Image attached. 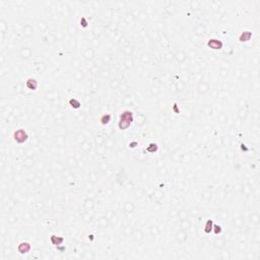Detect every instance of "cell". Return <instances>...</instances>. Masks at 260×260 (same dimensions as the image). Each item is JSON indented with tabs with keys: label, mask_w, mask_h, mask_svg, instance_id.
<instances>
[{
	"label": "cell",
	"mask_w": 260,
	"mask_h": 260,
	"mask_svg": "<svg viewBox=\"0 0 260 260\" xmlns=\"http://www.w3.org/2000/svg\"><path fill=\"white\" fill-rule=\"evenodd\" d=\"M110 118H111V116H110V115H104L103 117H102V119H101V122H102V124H108V123H109V121H110Z\"/></svg>",
	"instance_id": "6"
},
{
	"label": "cell",
	"mask_w": 260,
	"mask_h": 260,
	"mask_svg": "<svg viewBox=\"0 0 260 260\" xmlns=\"http://www.w3.org/2000/svg\"><path fill=\"white\" fill-rule=\"evenodd\" d=\"M221 46H223L221 42L217 41V40H210V41L208 42V47H211L212 49L219 50L221 48Z\"/></svg>",
	"instance_id": "3"
},
{
	"label": "cell",
	"mask_w": 260,
	"mask_h": 260,
	"mask_svg": "<svg viewBox=\"0 0 260 260\" xmlns=\"http://www.w3.org/2000/svg\"><path fill=\"white\" fill-rule=\"evenodd\" d=\"M37 86H38V83H37V80L36 79L30 78V79H28V81H26V86H28L30 90H35L37 88Z\"/></svg>",
	"instance_id": "4"
},
{
	"label": "cell",
	"mask_w": 260,
	"mask_h": 260,
	"mask_svg": "<svg viewBox=\"0 0 260 260\" xmlns=\"http://www.w3.org/2000/svg\"><path fill=\"white\" fill-rule=\"evenodd\" d=\"M28 138V134L24 130L22 129H18L17 131L14 132V139L16 140L17 142H20V143H22L24 142Z\"/></svg>",
	"instance_id": "1"
},
{
	"label": "cell",
	"mask_w": 260,
	"mask_h": 260,
	"mask_svg": "<svg viewBox=\"0 0 260 260\" xmlns=\"http://www.w3.org/2000/svg\"><path fill=\"white\" fill-rule=\"evenodd\" d=\"M30 249H31L30 244L26 243V242H22V243H20V246H18V251H20V254L28 253V252L30 251Z\"/></svg>",
	"instance_id": "2"
},
{
	"label": "cell",
	"mask_w": 260,
	"mask_h": 260,
	"mask_svg": "<svg viewBox=\"0 0 260 260\" xmlns=\"http://www.w3.org/2000/svg\"><path fill=\"white\" fill-rule=\"evenodd\" d=\"M69 103H70L71 107L74 108V109H78V108L80 107V103L78 101H76V100H74V99L70 100V102H69Z\"/></svg>",
	"instance_id": "5"
}]
</instances>
